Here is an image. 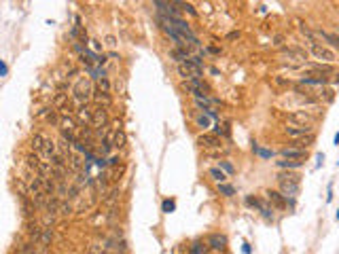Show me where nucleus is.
Instances as JSON below:
<instances>
[{
	"label": "nucleus",
	"instance_id": "f257e3e1",
	"mask_svg": "<svg viewBox=\"0 0 339 254\" xmlns=\"http://www.w3.org/2000/svg\"><path fill=\"white\" fill-rule=\"evenodd\" d=\"M278 187H280V193L284 197H295L299 195V187H301V176L293 169H280L278 176Z\"/></svg>",
	"mask_w": 339,
	"mask_h": 254
},
{
	"label": "nucleus",
	"instance_id": "f03ea898",
	"mask_svg": "<svg viewBox=\"0 0 339 254\" xmlns=\"http://www.w3.org/2000/svg\"><path fill=\"white\" fill-rule=\"evenodd\" d=\"M91 95H93V85H91V81L83 76V79H79V81L74 83L72 93H70V98H72V106L79 108V106H83V104H89Z\"/></svg>",
	"mask_w": 339,
	"mask_h": 254
},
{
	"label": "nucleus",
	"instance_id": "7ed1b4c3",
	"mask_svg": "<svg viewBox=\"0 0 339 254\" xmlns=\"http://www.w3.org/2000/svg\"><path fill=\"white\" fill-rule=\"evenodd\" d=\"M91 129H95V136L102 138L104 136V127L108 125V108L104 106H95L93 108V119H91Z\"/></svg>",
	"mask_w": 339,
	"mask_h": 254
},
{
	"label": "nucleus",
	"instance_id": "20e7f679",
	"mask_svg": "<svg viewBox=\"0 0 339 254\" xmlns=\"http://www.w3.org/2000/svg\"><path fill=\"white\" fill-rule=\"evenodd\" d=\"M308 47H310L312 55H314L316 60L327 62V64H333V62H335V53L327 47V44H320V42H318V38H316V41H308Z\"/></svg>",
	"mask_w": 339,
	"mask_h": 254
},
{
	"label": "nucleus",
	"instance_id": "39448f33",
	"mask_svg": "<svg viewBox=\"0 0 339 254\" xmlns=\"http://www.w3.org/2000/svg\"><path fill=\"white\" fill-rule=\"evenodd\" d=\"M206 246L212 254H223V252H227L229 239H227L225 233H210L206 237Z\"/></svg>",
	"mask_w": 339,
	"mask_h": 254
},
{
	"label": "nucleus",
	"instance_id": "423d86ee",
	"mask_svg": "<svg viewBox=\"0 0 339 254\" xmlns=\"http://www.w3.org/2000/svg\"><path fill=\"white\" fill-rule=\"evenodd\" d=\"M176 72H178V76H181L182 81H193V79H202V76H203V68L182 62V64H178V66H176Z\"/></svg>",
	"mask_w": 339,
	"mask_h": 254
},
{
	"label": "nucleus",
	"instance_id": "0eeeda50",
	"mask_svg": "<svg viewBox=\"0 0 339 254\" xmlns=\"http://www.w3.org/2000/svg\"><path fill=\"white\" fill-rule=\"evenodd\" d=\"M284 136H289V140H295V138H303V136H308V133H316L314 129V125H286L284 127Z\"/></svg>",
	"mask_w": 339,
	"mask_h": 254
},
{
	"label": "nucleus",
	"instance_id": "6e6552de",
	"mask_svg": "<svg viewBox=\"0 0 339 254\" xmlns=\"http://www.w3.org/2000/svg\"><path fill=\"white\" fill-rule=\"evenodd\" d=\"M197 144L203 146V148H219L221 146V136H216L214 131H206L197 136Z\"/></svg>",
	"mask_w": 339,
	"mask_h": 254
},
{
	"label": "nucleus",
	"instance_id": "1a4fd4ad",
	"mask_svg": "<svg viewBox=\"0 0 339 254\" xmlns=\"http://www.w3.org/2000/svg\"><path fill=\"white\" fill-rule=\"evenodd\" d=\"M74 119H76V123L79 125H89L91 123V119H93V108L89 104H83L79 108H74Z\"/></svg>",
	"mask_w": 339,
	"mask_h": 254
},
{
	"label": "nucleus",
	"instance_id": "9d476101",
	"mask_svg": "<svg viewBox=\"0 0 339 254\" xmlns=\"http://www.w3.org/2000/svg\"><path fill=\"white\" fill-rule=\"evenodd\" d=\"M265 199L271 203V208H280V210L289 208V203H286V197H284L282 193H280V190L267 189V190H265Z\"/></svg>",
	"mask_w": 339,
	"mask_h": 254
},
{
	"label": "nucleus",
	"instance_id": "9b49d317",
	"mask_svg": "<svg viewBox=\"0 0 339 254\" xmlns=\"http://www.w3.org/2000/svg\"><path fill=\"white\" fill-rule=\"evenodd\" d=\"M314 117H312L310 112H305V110H299V112H293L289 114V123L291 125H314Z\"/></svg>",
	"mask_w": 339,
	"mask_h": 254
},
{
	"label": "nucleus",
	"instance_id": "f8f14e48",
	"mask_svg": "<svg viewBox=\"0 0 339 254\" xmlns=\"http://www.w3.org/2000/svg\"><path fill=\"white\" fill-rule=\"evenodd\" d=\"M316 142V133H308L303 138H295V140H289V146L291 148H303V150H310V146Z\"/></svg>",
	"mask_w": 339,
	"mask_h": 254
},
{
	"label": "nucleus",
	"instance_id": "ddd939ff",
	"mask_svg": "<svg viewBox=\"0 0 339 254\" xmlns=\"http://www.w3.org/2000/svg\"><path fill=\"white\" fill-rule=\"evenodd\" d=\"M25 233H28V239L36 244L38 237H41V233H43V225L41 222H36V220H28L25 222Z\"/></svg>",
	"mask_w": 339,
	"mask_h": 254
},
{
	"label": "nucleus",
	"instance_id": "4468645a",
	"mask_svg": "<svg viewBox=\"0 0 339 254\" xmlns=\"http://www.w3.org/2000/svg\"><path fill=\"white\" fill-rule=\"evenodd\" d=\"M314 34H316V36H320L322 41L327 42V44H331L333 49H339V34H333V32H327V30H322V28L314 30Z\"/></svg>",
	"mask_w": 339,
	"mask_h": 254
},
{
	"label": "nucleus",
	"instance_id": "2eb2a0df",
	"mask_svg": "<svg viewBox=\"0 0 339 254\" xmlns=\"http://www.w3.org/2000/svg\"><path fill=\"white\" fill-rule=\"evenodd\" d=\"M280 157L282 159H308V150L303 148H291V146H284L280 150Z\"/></svg>",
	"mask_w": 339,
	"mask_h": 254
},
{
	"label": "nucleus",
	"instance_id": "dca6fc26",
	"mask_svg": "<svg viewBox=\"0 0 339 254\" xmlns=\"http://www.w3.org/2000/svg\"><path fill=\"white\" fill-rule=\"evenodd\" d=\"M66 104H70V102H68L66 85H62V87H60V91H57V93L53 95V100H51V106H53V108H57V110H60V108H64Z\"/></svg>",
	"mask_w": 339,
	"mask_h": 254
},
{
	"label": "nucleus",
	"instance_id": "f3484780",
	"mask_svg": "<svg viewBox=\"0 0 339 254\" xmlns=\"http://www.w3.org/2000/svg\"><path fill=\"white\" fill-rule=\"evenodd\" d=\"M51 241H53V229H51V227H43V233H41V237H38L36 246L43 248V250H47V248L51 246Z\"/></svg>",
	"mask_w": 339,
	"mask_h": 254
},
{
	"label": "nucleus",
	"instance_id": "a211bd4d",
	"mask_svg": "<svg viewBox=\"0 0 339 254\" xmlns=\"http://www.w3.org/2000/svg\"><path fill=\"white\" fill-rule=\"evenodd\" d=\"M111 150H113V131H108V133H104V136H102V140H100L98 152H100L102 157H106Z\"/></svg>",
	"mask_w": 339,
	"mask_h": 254
},
{
	"label": "nucleus",
	"instance_id": "6ab92c4d",
	"mask_svg": "<svg viewBox=\"0 0 339 254\" xmlns=\"http://www.w3.org/2000/svg\"><path fill=\"white\" fill-rule=\"evenodd\" d=\"M91 100L95 102V106H104V108H108L111 106V102H113L111 93H104V91H100V89H93Z\"/></svg>",
	"mask_w": 339,
	"mask_h": 254
},
{
	"label": "nucleus",
	"instance_id": "aec40b11",
	"mask_svg": "<svg viewBox=\"0 0 339 254\" xmlns=\"http://www.w3.org/2000/svg\"><path fill=\"white\" fill-rule=\"evenodd\" d=\"M310 70L316 76H327V74H333L335 72V66H333V64H312Z\"/></svg>",
	"mask_w": 339,
	"mask_h": 254
},
{
	"label": "nucleus",
	"instance_id": "412c9836",
	"mask_svg": "<svg viewBox=\"0 0 339 254\" xmlns=\"http://www.w3.org/2000/svg\"><path fill=\"white\" fill-rule=\"evenodd\" d=\"M303 163H305L303 159H282V157H280V161H276L280 169H299Z\"/></svg>",
	"mask_w": 339,
	"mask_h": 254
},
{
	"label": "nucleus",
	"instance_id": "4be33fe9",
	"mask_svg": "<svg viewBox=\"0 0 339 254\" xmlns=\"http://www.w3.org/2000/svg\"><path fill=\"white\" fill-rule=\"evenodd\" d=\"M45 142H47V136H45V133H41V131H36L34 136L30 138V146H32V150H34V152H41L43 146H45Z\"/></svg>",
	"mask_w": 339,
	"mask_h": 254
},
{
	"label": "nucleus",
	"instance_id": "5701e85b",
	"mask_svg": "<svg viewBox=\"0 0 339 254\" xmlns=\"http://www.w3.org/2000/svg\"><path fill=\"white\" fill-rule=\"evenodd\" d=\"M282 55L289 57L291 62H305L308 60V53H303L301 49H286V51H282Z\"/></svg>",
	"mask_w": 339,
	"mask_h": 254
},
{
	"label": "nucleus",
	"instance_id": "b1692460",
	"mask_svg": "<svg viewBox=\"0 0 339 254\" xmlns=\"http://www.w3.org/2000/svg\"><path fill=\"white\" fill-rule=\"evenodd\" d=\"M123 146H125V131L117 127V129H113V148L121 150Z\"/></svg>",
	"mask_w": 339,
	"mask_h": 254
},
{
	"label": "nucleus",
	"instance_id": "393cba45",
	"mask_svg": "<svg viewBox=\"0 0 339 254\" xmlns=\"http://www.w3.org/2000/svg\"><path fill=\"white\" fill-rule=\"evenodd\" d=\"M208 176H210V180H214L216 184L227 182V174H225V171H223L221 168H210V169H208Z\"/></svg>",
	"mask_w": 339,
	"mask_h": 254
},
{
	"label": "nucleus",
	"instance_id": "a878e982",
	"mask_svg": "<svg viewBox=\"0 0 339 254\" xmlns=\"http://www.w3.org/2000/svg\"><path fill=\"white\" fill-rule=\"evenodd\" d=\"M117 197H119V189H111V190H106V193H104V197H102V203L108 206V208H114Z\"/></svg>",
	"mask_w": 339,
	"mask_h": 254
},
{
	"label": "nucleus",
	"instance_id": "bb28decb",
	"mask_svg": "<svg viewBox=\"0 0 339 254\" xmlns=\"http://www.w3.org/2000/svg\"><path fill=\"white\" fill-rule=\"evenodd\" d=\"M216 190H219V195H223V197H233L235 195V189L231 187V184H227V182L216 184Z\"/></svg>",
	"mask_w": 339,
	"mask_h": 254
},
{
	"label": "nucleus",
	"instance_id": "cd10ccee",
	"mask_svg": "<svg viewBox=\"0 0 339 254\" xmlns=\"http://www.w3.org/2000/svg\"><path fill=\"white\" fill-rule=\"evenodd\" d=\"M74 212V208L72 206H70V203L68 201H64V199H60V206H57V214H60V216H70V214H72Z\"/></svg>",
	"mask_w": 339,
	"mask_h": 254
},
{
	"label": "nucleus",
	"instance_id": "c85d7f7f",
	"mask_svg": "<svg viewBox=\"0 0 339 254\" xmlns=\"http://www.w3.org/2000/svg\"><path fill=\"white\" fill-rule=\"evenodd\" d=\"M252 152H257V155H259V157H263V159H271L273 155H276V152H273V150L261 148V146H259L257 142H254V144H252Z\"/></svg>",
	"mask_w": 339,
	"mask_h": 254
},
{
	"label": "nucleus",
	"instance_id": "c756f323",
	"mask_svg": "<svg viewBox=\"0 0 339 254\" xmlns=\"http://www.w3.org/2000/svg\"><path fill=\"white\" fill-rule=\"evenodd\" d=\"M104 250H108V246L100 244V241H93V244H89V248H87V252H89V254H102Z\"/></svg>",
	"mask_w": 339,
	"mask_h": 254
},
{
	"label": "nucleus",
	"instance_id": "7c9ffc66",
	"mask_svg": "<svg viewBox=\"0 0 339 254\" xmlns=\"http://www.w3.org/2000/svg\"><path fill=\"white\" fill-rule=\"evenodd\" d=\"M174 4L176 6H181V9L184 11V13H189V15H193V17H197V11L191 6L189 2H184V0H174Z\"/></svg>",
	"mask_w": 339,
	"mask_h": 254
},
{
	"label": "nucleus",
	"instance_id": "2f4dec72",
	"mask_svg": "<svg viewBox=\"0 0 339 254\" xmlns=\"http://www.w3.org/2000/svg\"><path fill=\"white\" fill-rule=\"evenodd\" d=\"M174 210H176L174 199H163V203H161V212L163 214H170V212H174Z\"/></svg>",
	"mask_w": 339,
	"mask_h": 254
},
{
	"label": "nucleus",
	"instance_id": "473e14b6",
	"mask_svg": "<svg viewBox=\"0 0 339 254\" xmlns=\"http://www.w3.org/2000/svg\"><path fill=\"white\" fill-rule=\"evenodd\" d=\"M259 212H261V214H263V218H265V220H273V208H270V206H265V203H261Z\"/></svg>",
	"mask_w": 339,
	"mask_h": 254
},
{
	"label": "nucleus",
	"instance_id": "72a5a7b5",
	"mask_svg": "<svg viewBox=\"0 0 339 254\" xmlns=\"http://www.w3.org/2000/svg\"><path fill=\"white\" fill-rule=\"evenodd\" d=\"M219 168L225 171L227 176H233V174H235V168H233V165L229 163V161H219Z\"/></svg>",
	"mask_w": 339,
	"mask_h": 254
},
{
	"label": "nucleus",
	"instance_id": "f704fd0d",
	"mask_svg": "<svg viewBox=\"0 0 339 254\" xmlns=\"http://www.w3.org/2000/svg\"><path fill=\"white\" fill-rule=\"evenodd\" d=\"M214 133L216 136H229V127H227V123H214Z\"/></svg>",
	"mask_w": 339,
	"mask_h": 254
},
{
	"label": "nucleus",
	"instance_id": "c9c22d12",
	"mask_svg": "<svg viewBox=\"0 0 339 254\" xmlns=\"http://www.w3.org/2000/svg\"><path fill=\"white\" fill-rule=\"evenodd\" d=\"M261 203H263V201H261L259 197H252V195H248V197H246V206H250V208H257V210H259V208H261Z\"/></svg>",
	"mask_w": 339,
	"mask_h": 254
},
{
	"label": "nucleus",
	"instance_id": "e433bc0d",
	"mask_svg": "<svg viewBox=\"0 0 339 254\" xmlns=\"http://www.w3.org/2000/svg\"><path fill=\"white\" fill-rule=\"evenodd\" d=\"M98 89H100V91H104V93H111V81H108V79H100L98 81Z\"/></svg>",
	"mask_w": 339,
	"mask_h": 254
},
{
	"label": "nucleus",
	"instance_id": "4c0bfd02",
	"mask_svg": "<svg viewBox=\"0 0 339 254\" xmlns=\"http://www.w3.org/2000/svg\"><path fill=\"white\" fill-rule=\"evenodd\" d=\"M119 163H121V157H117V155L111 157V159H106V165H108V168H117Z\"/></svg>",
	"mask_w": 339,
	"mask_h": 254
},
{
	"label": "nucleus",
	"instance_id": "58836bf2",
	"mask_svg": "<svg viewBox=\"0 0 339 254\" xmlns=\"http://www.w3.org/2000/svg\"><path fill=\"white\" fill-rule=\"evenodd\" d=\"M197 125H200L202 129H206V127H210V121H208V117H200V119H197Z\"/></svg>",
	"mask_w": 339,
	"mask_h": 254
},
{
	"label": "nucleus",
	"instance_id": "ea45409f",
	"mask_svg": "<svg viewBox=\"0 0 339 254\" xmlns=\"http://www.w3.org/2000/svg\"><path fill=\"white\" fill-rule=\"evenodd\" d=\"M106 42H108V47H117V41H114V36H106Z\"/></svg>",
	"mask_w": 339,
	"mask_h": 254
},
{
	"label": "nucleus",
	"instance_id": "a19ab883",
	"mask_svg": "<svg viewBox=\"0 0 339 254\" xmlns=\"http://www.w3.org/2000/svg\"><path fill=\"white\" fill-rule=\"evenodd\" d=\"M242 252H244V254H250L252 250H250V244H244V248H242Z\"/></svg>",
	"mask_w": 339,
	"mask_h": 254
},
{
	"label": "nucleus",
	"instance_id": "79ce46f5",
	"mask_svg": "<svg viewBox=\"0 0 339 254\" xmlns=\"http://www.w3.org/2000/svg\"><path fill=\"white\" fill-rule=\"evenodd\" d=\"M106 57H111V60H114V62H117V60H119V55H117V53H114V51H111V53H108Z\"/></svg>",
	"mask_w": 339,
	"mask_h": 254
},
{
	"label": "nucleus",
	"instance_id": "37998d69",
	"mask_svg": "<svg viewBox=\"0 0 339 254\" xmlns=\"http://www.w3.org/2000/svg\"><path fill=\"white\" fill-rule=\"evenodd\" d=\"M229 38H231V41H235V38H240V32H231V34H229Z\"/></svg>",
	"mask_w": 339,
	"mask_h": 254
},
{
	"label": "nucleus",
	"instance_id": "c03bdc74",
	"mask_svg": "<svg viewBox=\"0 0 339 254\" xmlns=\"http://www.w3.org/2000/svg\"><path fill=\"white\" fill-rule=\"evenodd\" d=\"M91 42H93V49H95V51H100V49H102V44H100L98 41H91Z\"/></svg>",
	"mask_w": 339,
	"mask_h": 254
},
{
	"label": "nucleus",
	"instance_id": "a18cd8bd",
	"mask_svg": "<svg viewBox=\"0 0 339 254\" xmlns=\"http://www.w3.org/2000/svg\"><path fill=\"white\" fill-rule=\"evenodd\" d=\"M210 53H214V55H219V53H221V49H216V47H210Z\"/></svg>",
	"mask_w": 339,
	"mask_h": 254
},
{
	"label": "nucleus",
	"instance_id": "49530a36",
	"mask_svg": "<svg viewBox=\"0 0 339 254\" xmlns=\"http://www.w3.org/2000/svg\"><path fill=\"white\" fill-rule=\"evenodd\" d=\"M322 163H324V155L320 152V155H318V165H322Z\"/></svg>",
	"mask_w": 339,
	"mask_h": 254
},
{
	"label": "nucleus",
	"instance_id": "de8ad7c7",
	"mask_svg": "<svg viewBox=\"0 0 339 254\" xmlns=\"http://www.w3.org/2000/svg\"><path fill=\"white\" fill-rule=\"evenodd\" d=\"M6 72V66H4V64H0V74H4Z\"/></svg>",
	"mask_w": 339,
	"mask_h": 254
},
{
	"label": "nucleus",
	"instance_id": "09e8293b",
	"mask_svg": "<svg viewBox=\"0 0 339 254\" xmlns=\"http://www.w3.org/2000/svg\"><path fill=\"white\" fill-rule=\"evenodd\" d=\"M335 146H339V131L335 133Z\"/></svg>",
	"mask_w": 339,
	"mask_h": 254
},
{
	"label": "nucleus",
	"instance_id": "8fccbe9b",
	"mask_svg": "<svg viewBox=\"0 0 339 254\" xmlns=\"http://www.w3.org/2000/svg\"><path fill=\"white\" fill-rule=\"evenodd\" d=\"M117 254H127V252H117Z\"/></svg>",
	"mask_w": 339,
	"mask_h": 254
},
{
	"label": "nucleus",
	"instance_id": "3c124183",
	"mask_svg": "<svg viewBox=\"0 0 339 254\" xmlns=\"http://www.w3.org/2000/svg\"><path fill=\"white\" fill-rule=\"evenodd\" d=\"M337 220H339V212H337Z\"/></svg>",
	"mask_w": 339,
	"mask_h": 254
},
{
	"label": "nucleus",
	"instance_id": "603ef678",
	"mask_svg": "<svg viewBox=\"0 0 339 254\" xmlns=\"http://www.w3.org/2000/svg\"><path fill=\"white\" fill-rule=\"evenodd\" d=\"M34 254H38V252H34Z\"/></svg>",
	"mask_w": 339,
	"mask_h": 254
}]
</instances>
